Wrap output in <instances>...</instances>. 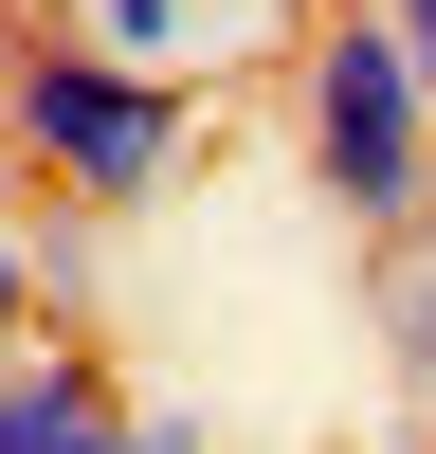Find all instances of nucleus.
I'll return each instance as SVG.
<instances>
[{
  "label": "nucleus",
  "instance_id": "obj_1",
  "mask_svg": "<svg viewBox=\"0 0 436 454\" xmlns=\"http://www.w3.org/2000/svg\"><path fill=\"white\" fill-rule=\"evenodd\" d=\"M0 164H19L55 218H145L182 164H200V91L91 55L73 19H36L19 55H0Z\"/></svg>",
  "mask_w": 436,
  "mask_h": 454
},
{
  "label": "nucleus",
  "instance_id": "obj_2",
  "mask_svg": "<svg viewBox=\"0 0 436 454\" xmlns=\"http://www.w3.org/2000/svg\"><path fill=\"white\" fill-rule=\"evenodd\" d=\"M291 164H309V200L363 254H400L436 218V73H418V36L382 0H327L309 19V55H291Z\"/></svg>",
  "mask_w": 436,
  "mask_h": 454
},
{
  "label": "nucleus",
  "instance_id": "obj_5",
  "mask_svg": "<svg viewBox=\"0 0 436 454\" xmlns=\"http://www.w3.org/2000/svg\"><path fill=\"white\" fill-rule=\"evenodd\" d=\"M382 364H400V400L436 419V218L382 254Z\"/></svg>",
  "mask_w": 436,
  "mask_h": 454
},
{
  "label": "nucleus",
  "instance_id": "obj_6",
  "mask_svg": "<svg viewBox=\"0 0 436 454\" xmlns=\"http://www.w3.org/2000/svg\"><path fill=\"white\" fill-rule=\"evenodd\" d=\"M36 327V218H0V346Z\"/></svg>",
  "mask_w": 436,
  "mask_h": 454
},
{
  "label": "nucleus",
  "instance_id": "obj_4",
  "mask_svg": "<svg viewBox=\"0 0 436 454\" xmlns=\"http://www.w3.org/2000/svg\"><path fill=\"white\" fill-rule=\"evenodd\" d=\"M0 454H145V400L73 346H0Z\"/></svg>",
  "mask_w": 436,
  "mask_h": 454
},
{
  "label": "nucleus",
  "instance_id": "obj_3",
  "mask_svg": "<svg viewBox=\"0 0 436 454\" xmlns=\"http://www.w3.org/2000/svg\"><path fill=\"white\" fill-rule=\"evenodd\" d=\"M55 19L91 36V55L164 73V91H218V73H291L327 0H55Z\"/></svg>",
  "mask_w": 436,
  "mask_h": 454
}]
</instances>
